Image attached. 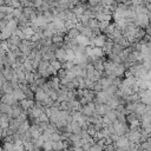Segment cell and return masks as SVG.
<instances>
[{
	"instance_id": "cell-19",
	"label": "cell",
	"mask_w": 151,
	"mask_h": 151,
	"mask_svg": "<svg viewBox=\"0 0 151 151\" xmlns=\"http://www.w3.org/2000/svg\"><path fill=\"white\" fill-rule=\"evenodd\" d=\"M140 103H143V104H144V105H146V106L151 105V97H150L149 94H146V96L142 97V98H140Z\"/></svg>"
},
{
	"instance_id": "cell-17",
	"label": "cell",
	"mask_w": 151,
	"mask_h": 151,
	"mask_svg": "<svg viewBox=\"0 0 151 151\" xmlns=\"http://www.w3.org/2000/svg\"><path fill=\"white\" fill-rule=\"evenodd\" d=\"M41 150H44V151H52V140H51V139L45 140V142L42 143Z\"/></svg>"
},
{
	"instance_id": "cell-16",
	"label": "cell",
	"mask_w": 151,
	"mask_h": 151,
	"mask_svg": "<svg viewBox=\"0 0 151 151\" xmlns=\"http://www.w3.org/2000/svg\"><path fill=\"white\" fill-rule=\"evenodd\" d=\"M139 151H151V143L149 140L139 143Z\"/></svg>"
},
{
	"instance_id": "cell-12",
	"label": "cell",
	"mask_w": 151,
	"mask_h": 151,
	"mask_svg": "<svg viewBox=\"0 0 151 151\" xmlns=\"http://www.w3.org/2000/svg\"><path fill=\"white\" fill-rule=\"evenodd\" d=\"M46 97H47V94H46V92L41 87H38V90L34 92V101L41 103V101H44V99Z\"/></svg>"
},
{
	"instance_id": "cell-22",
	"label": "cell",
	"mask_w": 151,
	"mask_h": 151,
	"mask_svg": "<svg viewBox=\"0 0 151 151\" xmlns=\"http://www.w3.org/2000/svg\"><path fill=\"white\" fill-rule=\"evenodd\" d=\"M143 66L146 71H151V60H147V61H144L143 63Z\"/></svg>"
},
{
	"instance_id": "cell-11",
	"label": "cell",
	"mask_w": 151,
	"mask_h": 151,
	"mask_svg": "<svg viewBox=\"0 0 151 151\" xmlns=\"http://www.w3.org/2000/svg\"><path fill=\"white\" fill-rule=\"evenodd\" d=\"M0 101H2V103H5V104H8V105H12V104H14L17 100L14 99V97H13L12 93H1V96H0Z\"/></svg>"
},
{
	"instance_id": "cell-26",
	"label": "cell",
	"mask_w": 151,
	"mask_h": 151,
	"mask_svg": "<svg viewBox=\"0 0 151 151\" xmlns=\"http://www.w3.org/2000/svg\"><path fill=\"white\" fill-rule=\"evenodd\" d=\"M87 0H80V2H86Z\"/></svg>"
},
{
	"instance_id": "cell-21",
	"label": "cell",
	"mask_w": 151,
	"mask_h": 151,
	"mask_svg": "<svg viewBox=\"0 0 151 151\" xmlns=\"http://www.w3.org/2000/svg\"><path fill=\"white\" fill-rule=\"evenodd\" d=\"M88 151H104V149H103L99 144L94 143V144H92V145H91V147H90V150H88Z\"/></svg>"
},
{
	"instance_id": "cell-14",
	"label": "cell",
	"mask_w": 151,
	"mask_h": 151,
	"mask_svg": "<svg viewBox=\"0 0 151 151\" xmlns=\"http://www.w3.org/2000/svg\"><path fill=\"white\" fill-rule=\"evenodd\" d=\"M11 117L6 116V114H1L0 116V127L2 129H7L9 126V123H11Z\"/></svg>"
},
{
	"instance_id": "cell-9",
	"label": "cell",
	"mask_w": 151,
	"mask_h": 151,
	"mask_svg": "<svg viewBox=\"0 0 151 151\" xmlns=\"http://www.w3.org/2000/svg\"><path fill=\"white\" fill-rule=\"evenodd\" d=\"M2 74H4V77L6 78L7 81H11V80L13 79V77L15 76V72H14V68H13V67H11V66H4Z\"/></svg>"
},
{
	"instance_id": "cell-20",
	"label": "cell",
	"mask_w": 151,
	"mask_h": 151,
	"mask_svg": "<svg viewBox=\"0 0 151 151\" xmlns=\"http://www.w3.org/2000/svg\"><path fill=\"white\" fill-rule=\"evenodd\" d=\"M86 2L90 7H97V6L101 5V0H87Z\"/></svg>"
},
{
	"instance_id": "cell-25",
	"label": "cell",
	"mask_w": 151,
	"mask_h": 151,
	"mask_svg": "<svg viewBox=\"0 0 151 151\" xmlns=\"http://www.w3.org/2000/svg\"><path fill=\"white\" fill-rule=\"evenodd\" d=\"M5 81H7V80H6V78L4 77V74H2V73H0V86H1Z\"/></svg>"
},
{
	"instance_id": "cell-24",
	"label": "cell",
	"mask_w": 151,
	"mask_h": 151,
	"mask_svg": "<svg viewBox=\"0 0 151 151\" xmlns=\"http://www.w3.org/2000/svg\"><path fill=\"white\" fill-rule=\"evenodd\" d=\"M144 29H145V33H146V34L151 35V22H150V25H147V26H146Z\"/></svg>"
},
{
	"instance_id": "cell-1",
	"label": "cell",
	"mask_w": 151,
	"mask_h": 151,
	"mask_svg": "<svg viewBox=\"0 0 151 151\" xmlns=\"http://www.w3.org/2000/svg\"><path fill=\"white\" fill-rule=\"evenodd\" d=\"M112 125H113V129H114V131H116V133H117L118 136H125V134L130 131L129 123H126V122L120 123V122L116 120V122H113Z\"/></svg>"
},
{
	"instance_id": "cell-4",
	"label": "cell",
	"mask_w": 151,
	"mask_h": 151,
	"mask_svg": "<svg viewBox=\"0 0 151 151\" xmlns=\"http://www.w3.org/2000/svg\"><path fill=\"white\" fill-rule=\"evenodd\" d=\"M21 38L20 37H18L17 34H13V35H11L7 40H6V42H7V47H8V50H15V48H19V46H20V44H21Z\"/></svg>"
},
{
	"instance_id": "cell-27",
	"label": "cell",
	"mask_w": 151,
	"mask_h": 151,
	"mask_svg": "<svg viewBox=\"0 0 151 151\" xmlns=\"http://www.w3.org/2000/svg\"><path fill=\"white\" fill-rule=\"evenodd\" d=\"M0 42H1V39H0Z\"/></svg>"
},
{
	"instance_id": "cell-3",
	"label": "cell",
	"mask_w": 151,
	"mask_h": 151,
	"mask_svg": "<svg viewBox=\"0 0 151 151\" xmlns=\"http://www.w3.org/2000/svg\"><path fill=\"white\" fill-rule=\"evenodd\" d=\"M84 116L86 117H91L93 116L94 111H96V104L94 101H90V103H86V104H83L80 106V110H79Z\"/></svg>"
},
{
	"instance_id": "cell-10",
	"label": "cell",
	"mask_w": 151,
	"mask_h": 151,
	"mask_svg": "<svg viewBox=\"0 0 151 151\" xmlns=\"http://www.w3.org/2000/svg\"><path fill=\"white\" fill-rule=\"evenodd\" d=\"M12 94H13V97H14V99H15L17 101H20V100L25 99V94H24V91H22V88L20 87V85H18V86H15V87L13 88Z\"/></svg>"
},
{
	"instance_id": "cell-15",
	"label": "cell",
	"mask_w": 151,
	"mask_h": 151,
	"mask_svg": "<svg viewBox=\"0 0 151 151\" xmlns=\"http://www.w3.org/2000/svg\"><path fill=\"white\" fill-rule=\"evenodd\" d=\"M118 1L117 0H101V5L104 7H109V8H112L114 11L116 6H117Z\"/></svg>"
},
{
	"instance_id": "cell-8",
	"label": "cell",
	"mask_w": 151,
	"mask_h": 151,
	"mask_svg": "<svg viewBox=\"0 0 151 151\" xmlns=\"http://www.w3.org/2000/svg\"><path fill=\"white\" fill-rule=\"evenodd\" d=\"M11 106H12V118H18L20 114L25 113V111H24V109L21 107V105H20L19 101H15V103L12 104Z\"/></svg>"
},
{
	"instance_id": "cell-6",
	"label": "cell",
	"mask_w": 151,
	"mask_h": 151,
	"mask_svg": "<svg viewBox=\"0 0 151 151\" xmlns=\"http://www.w3.org/2000/svg\"><path fill=\"white\" fill-rule=\"evenodd\" d=\"M94 104H106V101L109 100L110 96L105 92V91H99V92H94Z\"/></svg>"
},
{
	"instance_id": "cell-7",
	"label": "cell",
	"mask_w": 151,
	"mask_h": 151,
	"mask_svg": "<svg viewBox=\"0 0 151 151\" xmlns=\"http://www.w3.org/2000/svg\"><path fill=\"white\" fill-rule=\"evenodd\" d=\"M114 146L119 147V149H123V150H127L129 146H130V142H129L126 136H119V138L114 142Z\"/></svg>"
},
{
	"instance_id": "cell-18",
	"label": "cell",
	"mask_w": 151,
	"mask_h": 151,
	"mask_svg": "<svg viewBox=\"0 0 151 151\" xmlns=\"http://www.w3.org/2000/svg\"><path fill=\"white\" fill-rule=\"evenodd\" d=\"M50 64H51V66H52V67H53L55 71L60 70V68H61V66H63V64H61L59 60H57V59H54V60L50 61Z\"/></svg>"
},
{
	"instance_id": "cell-13",
	"label": "cell",
	"mask_w": 151,
	"mask_h": 151,
	"mask_svg": "<svg viewBox=\"0 0 151 151\" xmlns=\"http://www.w3.org/2000/svg\"><path fill=\"white\" fill-rule=\"evenodd\" d=\"M0 113L1 114H6L8 117L12 118V106L8 104H5L2 101H0Z\"/></svg>"
},
{
	"instance_id": "cell-2",
	"label": "cell",
	"mask_w": 151,
	"mask_h": 151,
	"mask_svg": "<svg viewBox=\"0 0 151 151\" xmlns=\"http://www.w3.org/2000/svg\"><path fill=\"white\" fill-rule=\"evenodd\" d=\"M151 19L147 17V14H137L136 20H134V25L139 28H145L147 25H150Z\"/></svg>"
},
{
	"instance_id": "cell-5",
	"label": "cell",
	"mask_w": 151,
	"mask_h": 151,
	"mask_svg": "<svg viewBox=\"0 0 151 151\" xmlns=\"http://www.w3.org/2000/svg\"><path fill=\"white\" fill-rule=\"evenodd\" d=\"M125 136L127 137L130 143H134V144H139L140 143V129L130 130Z\"/></svg>"
},
{
	"instance_id": "cell-23",
	"label": "cell",
	"mask_w": 151,
	"mask_h": 151,
	"mask_svg": "<svg viewBox=\"0 0 151 151\" xmlns=\"http://www.w3.org/2000/svg\"><path fill=\"white\" fill-rule=\"evenodd\" d=\"M146 8H147V17L151 19V2L146 4Z\"/></svg>"
}]
</instances>
